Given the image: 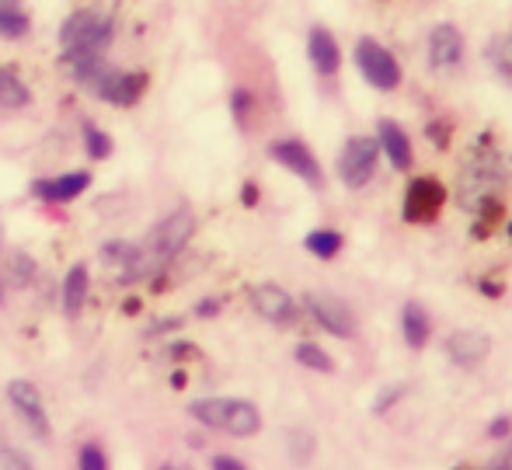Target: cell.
Segmentation results:
<instances>
[{"label": "cell", "instance_id": "cell-1", "mask_svg": "<svg viewBox=\"0 0 512 470\" xmlns=\"http://www.w3.org/2000/svg\"><path fill=\"white\" fill-rule=\"evenodd\" d=\"M192 234H196V216H192L189 209H178V213L164 216L140 244H129L126 262L119 265V279L140 282V279L154 276V272H161L164 265L192 241Z\"/></svg>", "mask_w": 512, "mask_h": 470}, {"label": "cell", "instance_id": "cell-2", "mask_svg": "<svg viewBox=\"0 0 512 470\" xmlns=\"http://www.w3.org/2000/svg\"><path fill=\"white\" fill-rule=\"evenodd\" d=\"M189 411L196 422L209 425V429L230 432L237 439H248L262 429L258 408L251 401H241V397H203V401H192Z\"/></svg>", "mask_w": 512, "mask_h": 470}, {"label": "cell", "instance_id": "cell-3", "mask_svg": "<svg viewBox=\"0 0 512 470\" xmlns=\"http://www.w3.org/2000/svg\"><path fill=\"white\" fill-rule=\"evenodd\" d=\"M115 39V21L102 11H74L60 25V46L63 53H95L102 56L108 42Z\"/></svg>", "mask_w": 512, "mask_h": 470}, {"label": "cell", "instance_id": "cell-4", "mask_svg": "<svg viewBox=\"0 0 512 470\" xmlns=\"http://www.w3.org/2000/svg\"><path fill=\"white\" fill-rule=\"evenodd\" d=\"M7 401L11 408L18 411V418L25 422V429L32 432L39 443H49L53 436V425H49V415H46V404H42V394L32 380H11L7 383Z\"/></svg>", "mask_w": 512, "mask_h": 470}, {"label": "cell", "instance_id": "cell-5", "mask_svg": "<svg viewBox=\"0 0 512 470\" xmlns=\"http://www.w3.org/2000/svg\"><path fill=\"white\" fill-rule=\"evenodd\" d=\"M356 67L373 88L380 91H394L401 84V67L391 56V49H384L377 39H359L356 46Z\"/></svg>", "mask_w": 512, "mask_h": 470}, {"label": "cell", "instance_id": "cell-6", "mask_svg": "<svg viewBox=\"0 0 512 470\" xmlns=\"http://www.w3.org/2000/svg\"><path fill=\"white\" fill-rule=\"evenodd\" d=\"M502 178H506V171L495 157H474L471 168L460 175V202H467L471 209L485 206L499 192Z\"/></svg>", "mask_w": 512, "mask_h": 470}, {"label": "cell", "instance_id": "cell-7", "mask_svg": "<svg viewBox=\"0 0 512 470\" xmlns=\"http://www.w3.org/2000/svg\"><path fill=\"white\" fill-rule=\"evenodd\" d=\"M380 161V143L370 140V136H352L345 143L342 157H338V178H342L349 188H363L373 178Z\"/></svg>", "mask_w": 512, "mask_h": 470}, {"label": "cell", "instance_id": "cell-8", "mask_svg": "<svg viewBox=\"0 0 512 470\" xmlns=\"http://www.w3.org/2000/svg\"><path fill=\"white\" fill-rule=\"evenodd\" d=\"M304 307L310 310V317H314V321L321 324L328 335H335V338H352V335H356V317H352V310L345 307L342 300H335V296L307 293Z\"/></svg>", "mask_w": 512, "mask_h": 470}, {"label": "cell", "instance_id": "cell-9", "mask_svg": "<svg viewBox=\"0 0 512 470\" xmlns=\"http://www.w3.org/2000/svg\"><path fill=\"white\" fill-rule=\"evenodd\" d=\"M143 91H147V74L108 67L102 74V81L95 84V91H91V94H98V98L108 101V105L129 108V105H136V101L143 98Z\"/></svg>", "mask_w": 512, "mask_h": 470}, {"label": "cell", "instance_id": "cell-10", "mask_svg": "<svg viewBox=\"0 0 512 470\" xmlns=\"http://www.w3.org/2000/svg\"><path fill=\"white\" fill-rule=\"evenodd\" d=\"M251 307H255L265 321L279 324V328H286V324H293L300 317L297 300H293L283 286H276V282H262V286L251 289Z\"/></svg>", "mask_w": 512, "mask_h": 470}, {"label": "cell", "instance_id": "cell-11", "mask_svg": "<svg viewBox=\"0 0 512 470\" xmlns=\"http://www.w3.org/2000/svg\"><path fill=\"white\" fill-rule=\"evenodd\" d=\"M269 157L276 164H283L286 171H293L297 178H304L307 185H321V164H317V157L310 154L307 143L300 140H276L269 147Z\"/></svg>", "mask_w": 512, "mask_h": 470}, {"label": "cell", "instance_id": "cell-12", "mask_svg": "<svg viewBox=\"0 0 512 470\" xmlns=\"http://www.w3.org/2000/svg\"><path fill=\"white\" fill-rule=\"evenodd\" d=\"M443 199H446V192L436 178H415L405 195V220H411V223L436 220L439 209H443Z\"/></svg>", "mask_w": 512, "mask_h": 470}, {"label": "cell", "instance_id": "cell-13", "mask_svg": "<svg viewBox=\"0 0 512 470\" xmlns=\"http://www.w3.org/2000/svg\"><path fill=\"white\" fill-rule=\"evenodd\" d=\"M429 63L432 70H457L464 63V35L457 32V25L443 21L429 32Z\"/></svg>", "mask_w": 512, "mask_h": 470}, {"label": "cell", "instance_id": "cell-14", "mask_svg": "<svg viewBox=\"0 0 512 470\" xmlns=\"http://www.w3.org/2000/svg\"><path fill=\"white\" fill-rule=\"evenodd\" d=\"M88 185H91V171H67V175L32 182V195H39L42 202H74Z\"/></svg>", "mask_w": 512, "mask_h": 470}, {"label": "cell", "instance_id": "cell-15", "mask_svg": "<svg viewBox=\"0 0 512 470\" xmlns=\"http://www.w3.org/2000/svg\"><path fill=\"white\" fill-rule=\"evenodd\" d=\"M488 349H492V342H488V335H481V331H453L450 338H446V356L453 359L457 366H478L481 359L488 356Z\"/></svg>", "mask_w": 512, "mask_h": 470}, {"label": "cell", "instance_id": "cell-16", "mask_svg": "<svg viewBox=\"0 0 512 470\" xmlns=\"http://www.w3.org/2000/svg\"><path fill=\"white\" fill-rule=\"evenodd\" d=\"M307 56H310V67H314L317 74H324V77H331L338 67H342V49H338L335 35H331L328 28H310Z\"/></svg>", "mask_w": 512, "mask_h": 470}, {"label": "cell", "instance_id": "cell-17", "mask_svg": "<svg viewBox=\"0 0 512 470\" xmlns=\"http://www.w3.org/2000/svg\"><path fill=\"white\" fill-rule=\"evenodd\" d=\"M377 143H380V150H384L387 161H391L394 168L408 171V164H411V143H408V133L398 126V122H394V119H380Z\"/></svg>", "mask_w": 512, "mask_h": 470}, {"label": "cell", "instance_id": "cell-18", "mask_svg": "<svg viewBox=\"0 0 512 470\" xmlns=\"http://www.w3.org/2000/svg\"><path fill=\"white\" fill-rule=\"evenodd\" d=\"M88 289H91L88 265L77 262L74 269L67 272V279H63V310H67L70 317H77L84 310V303H88Z\"/></svg>", "mask_w": 512, "mask_h": 470}, {"label": "cell", "instance_id": "cell-19", "mask_svg": "<svg viewBox=\"0 0 512 470\" xmlns=\"http://www.w3.org/2000/svg\"><path fill=\"white\" fill-rule=\"evenodd\" d=\"M401 331H405V342L411 349H422V345L429 342L432 321H429V314H425L422 303H405V310H401Z\"/></svg>", "mask_w": 512, "mask_h": 470}, {"label": "cell", "instance_id": "cell-20", "mask_svg": "<svg viewBox=\"0 0 512 470\" xmlns=\"http://www.w3.org/2000/svg\"><path fill=\"white\" fill-rule=\"evenodd\" d=\"M28 101H32V91L25 88V81L14 70L0 67V108H25Z\"/></svg>", "mask_w": 512, "mask_h": 470}, {"label": "cell", "instance_id": "cell-21", "mask_svg": "<svg viewBox=\"0 0 512 470\" xmlns=\"http://www.w3.org/2000/svg\"><path fill=\"white\" fill-rule=\"evenodd\" d=\"M307 251L317 258H335L342 251V234L338 230H310L307 234Z\"/></svg>", "mask_w": 512, "mask_h": 470}, {"label": "cell", "instance_id": "cell-22", "mask_svg": "<svg viewBox=\"0 0 512 470\" xmlns=\"http://www.w3.org/2000/svg\"><path fill=\"white\" fill-rule=\"evenodd\" d=\"M488 63L512 84V35H502V39L488 42Z\"/></svg>", "mask_w": 512, "mask_h": 470}, {"label": "cell", "instance_id": "cell-23", "mask_svg": "<svg viewBox=\"0 0 512 470\" xmlns=\"http://www.w3.org/2000/svg\"><path fill=\"white\" fill-rule=\"evenodd\" d=\"M297 363L307 366V370H317V373H331V370H335L331 356L324 349H317L314 342H300L297 345Z\"/></svg>", "mask_w": 512, "mask_h": 470}, {"label": "cell", "instance_id": "cell-24", "mask_svg": "<svg viewBox=\"0 0 512 470\" xmlns=\"http://www.w3.org/2000/svg\"><path fill=\"white\" fill-rule=\"evenodd\" d=\"M84 150H88L91 161H105V157L112 154V136L88 122V126H84Z\"/></svg>", "mask_w": 512, "mask_h": 470}, {"label": "cell", "instance_id": "cell-25", "mask_svg": "<svg viewBox=\"0 0 512 470\" xmlns=\"http://www.w3.org/2000/svg\"><path fill=\"white\" fill-rule=\"evenodd\" d=\"M286 446H290V457L297 460V464H307L310 453H314V436L304 429H290L286 432Z\"/></svg>", "mask_w": 512, "mask_h": 470}, {"label": "cell", "instance_id": "cell-26", "mask_svg": "<svg viewBox=\"0 0 512 470\" xmlns=\"http://www.w3.org/2000/svg\"><path fill=\"white\" fill-rule=\"evenodd\" d=\"M28 32L25 11H0V39H21Z\"/></svg>", "mask_w": 512, "mask_h": 470}, {"label": "cell", "instance_id": "cell-27", "mask_svg": "<svg viewBox=\"0 0 512 470\" xmlns=\"http://www.w3.org/2000/svg\"><path fill=\"white\" fill-rule=\"evenodd\" d=\"M11 279H14V286H28V282L35 279V262L25 251H14L11 255Z\"/></svg>", "mask_w": 512, "mask_h": 470}, {"label": "cell", "instance_id": "cell-28", "mask_svg": "<svg viewBox=\"0 0 512 470\" xmlns=\"http://www.w3.org/2000/svg\"><path fill=\"white\" fill-rule=\"evenodd\" d=\"M0 470H35V464L18 446H0Z\"/></svg>", "mask_w": 512, "mask_h": 470}, {"label": "cell", "instance_id": "cell-29", "mask_svg": "<svg viewBox=\"0 0 512 470\" xmlns=\"http://www.w3.org/2000/svg\"><path fill=\"white\" fill-rule=\"evenodd\" d=\"M77 467H81V470H108L105 450H102V446H95V443H88L81 450V457H77Z\"/></svg>", "mask_w": 512, "mask_h": 470}, {"label": "cell", "instance_id": "cell-30", "mask_svg": "<svg viewBox=\"0 0 512 470\" xmlns=\"http://www.w3.org/2000/svg\"><path fill=\"white\" fill-rule=\"evenodd\" d=\"M405 390H408L405 383H394V387H387L384 394H377V401H373V415H384L398 397H405Z\"/></svg>", "mask_w": 512, "mask_h": 470}, {"label": "cell", "instance_id": "cell-31", "mask_svg": "<svg viewBox=\"0 0 512 470\" xmlns=\"http://www.w3.org/2000/svg\"><path fill=\"white\" fill-rule=\"evenodd\" d=\"M509 432H512V422H509V418H495V422L488 425V436H492V439H506Z\"/></svg>", "mask_w": 512, "mask_h": 470}, {"label": "cell", "instance_id": "cell-32", "mask_svg": "<svg viewBox=\"0 0 512 470\" xmlns=\"http://www.w3.org/2000/svg\"><path fill=\"white\" fill-rule=\"evenodd\" d=\"M213 470H248V467H244L237 457H223L220 453V457H213Z\"/></svg>", "mask_w": 512, "mask_h": 470}, {"label": "cell", "instance_id": "cell-33", "mask_svg": "<svg viewBox=\"0 0 512 470\" xmlns=\"http://www.w3.org/2000/svg\"><path fill=\"white\" fill-rule=\"evenodd\" d=\"M481 470H512V446H509L506 453H502V457H495L492 464H485Z\"/></svg>", "mask_w": 512, "mask_h": 470}, {"label": "cell", "instance_id": "cell-34", "mask_svg": "<svg viewBox=\"0 0 512 470\" xmlns=\"http://www.w3.org/2000/svg\"><path fill=\"white\" fill-rule=\"evenodd\" d=\"M244 112H248V91H234V115L244 122Z\"/></svg>", "mask_w": 512, "mask_h": 470}, {"label": "cell", "instance_id": "cell-35", "mask_svg": "<svg viewBox=\"0 0 512 470\" xmlns=\"http://www.w3.org/2000/svg\"><path fill=\"white\" fill-rule=\"evenodd\" d=\"M216 310H220V300H203V303L196 307V314H199V317H213Z\"/></svg>", "mask_w": 512, "mask_h": 470}, {"label": "cell", "instance_id": "cell-36", "mask_svg": "<svg viewBox=\"0 0 512 470\" xmlns=\"http://www.w3.org/2000/svg\"><path fill=\"white\" fill-rule=\"evenodd\" d=\"M168 352H171V356H175V359H189L196 349H192V345H185V342H178V345H171Z\"/></svg>", "mask_w": 512, "mask_h": 470}, {"label": "cell", "instance_id": "cell-37", "mask_svg": "<svg viewBox=\"0 0 512 470\" xmlns=\"http://www.w3.org/2000/svg\"><path fill=\"white\" fill-rule=\"evenodd\" d=\"M244 202H248V206H255V202H258V188L255 185H244Z\"/></svg>", "mask_w": 512, "mask_h": 470}, {"label": "cell", "instance_id": "cell-38", "mask_svg": "<svg viewBox=\"0 0 512 470\" xmlns=\"http://www.w3.org/2000/svg\"><path fill=\"white\" fill-rule=\"evenodd\" d=\"M21 0H0V11H21Z\"/></svg>", "mask_w": 512, "mask_h": 470}, {"label": "cell", "instance_id": "cell-39", "mask_svg": "<svg viewBox=\"0 0 512 470\" xmlns=\"http://www.w3.org/2000/svg\"><path fill=\"white\" fill-rule=\"evenodd\" d=\"M171 387H185V373H175V376H171Z\"/></svg>", "mask_w": 512, "mask_h": 470}, {"label": "cell", "instance_id": "cell-40", "mask_svg": "<svg viewBox=\"0 0 512 470\" xmlns=\"http://www.w3.org/2000/svg\"><path fill=\"white\" fill-rule=\"evenodd\" d=\"M0 303H4V276H0Z\"/></svg>", "mask_w": 512, "mask_h": 470}, {"label": "cell", "instance_id": "cell-41", "mask_svg": "<svg viewBox=\"0 0 512 470\" xmlns=\"http://www.w3.org/2000/svg\"><path fill=\"white\" fill-rule=\"evenodd\" d=\"M157 470H178L175 464H161V467H157Z\"/></svg>", "mask_w": 512, "mask_h": 470}, {"label": "cell", "instance_id": "cell-42", "mask_svg": "<svg viewBox=\"0 0 512 470\" xmlns=\"http://www.w3.org/2000/svg\"><path fill=\"white\" fill-rule=\"evenodd\" d=\"M509 234H512V227H509Z\"/></svg>", "mask_w": 512, "mask_h": 470}]
</instances>
